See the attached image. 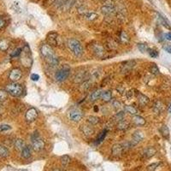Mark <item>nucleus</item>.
<instances>
[{
    "instance_id": "nucleus-47",
    "label": "nucleus",
    "mask_w": 171,
    "mask_h": 171,
    "mask_svg": "<svg viewBox=\"0 0 171 171\" xmlns=\"http://www.w3.org/2000/svg\"><path fill=\"white\" fill-rule=\"evenodd\" d=\"M164 49L166 52H168L169 53H170L171 54V46L170 45H166V46H164Z\"/></svg>"
},
{
    "instance_id": "nucleus-7",
    "label": "nucleus",
    "mask_w": 171,
    "mask_h": 171,
    "mask_svg": "<svg viewBox=\"0 0 171 171\" xmlns=\"http://www.w3.org/2000/svg\"><path fill=\"white\" fill-rule=\"evenodd\" d=\"M68 116L70 121L77 122V121H80L82 119L83 114H82V111L78 110V109H72L68 111Z\"/></svg>"
},
{
    "instance_id": "nucleus-22",
    "label": "nucleus",
    "mask_w": 171,
    "mask_h": 171,
    "mask_svg": "<svg viewBox=\"0 0 171 171\" xmlns=\"http://www.w3.org/2000/svg\"><path fill=\"white\" fill-rule=\"evenodd\" d=\"M14 146H15V148L17 150V151H21L24 147H25V142L21 139H17L15 140V143H14Z\"/></svg>"
},
{
    "instance_id": "nucleus-48",
    "label": "nucleus",
    "mask_w": 171,
    "mask_h": 171,
    "mask_svg": "<svg viewBox=\"0 0 171 171\" xmlns=\"http://www.w3.org/2000/svg\"><path fill=\"white\" fill-rule=\"evenodd\" d=\"M110 80H111V79H110L109 77H108V78H105V80H103V82H102L101 86H102V87H104V85H106V84H107V83H108V82L110 81Z\"/></svg>"
},
{
    "instance_id": "nucleus-15",
    "label": "nucleus",
    "mask_w": 171,
    "mask_h": 171,
    "mask_svg": "<svg viewBox=\"0 0 171 171\" xmlns=\"http://www.w3.org/2000/svg\"><path fill=\"white\" fill-rule=\"evenodd\" d=\"M93 52L96 55V57H100V58H104L106 57V52L104 49V47L100 45H95L93 46Z\"/></svg>"
},
{
    "instance_id": "nucleus-6",
    "label": "nucleus",
    "mask_w": 171,
    "mask_h": 171,
    "mask_svg": "<svg viewBox=\"0 0 171 171\" xmlns=\"http://www.w3.org/2000/svg\"><path fill=\"white\" fill-rule=\"evenodd\" d=\"M115 5L113 4V2H110V1H107L105 3V4L101 8V12L105 15H107V16H110V15H112L115 13Z\"/></svg>"
},
{
    "instance_id": "nucleus-44",
    "label": "nucleus",
    "mask_w": 171,
    "mask_h": 171,
    "mask_svg": "<svg viewBox=\"0 0 171 171\" xmlns=\"http://www.w3.org/2000/svg\"><path fill=\"white\" fill-rule=\"evenodd\" d=\"M134 91L133 90H129L127 93H126V97H127V99H131V98H133V95H134V93H133Z\"/></svg>"
},
{
    "instance_id": "nucleus-26",
    "label": "nucleus",
    "mask_w": 171,
    "mask_h": 171,
    "mask_svg": "<svg viewBox=\"0 0 171 171\" xmlns=\"http://www.w3.org/2000/svg\"><path fill=\"white\" fill-rule=\"evenodd\" d=\"M163 110H164V105H163V103L160 102V101H157L155 103V105H154V107H153L154 112L157 113V114H159V113H161L163 111Z\"/></svg>"
},
{
    "instance_id": "nucleus-24",
    "label": "nucleus",
    "mask_w": 171,
    "mask_h": 171,
    "mask_svg": "<svg viewBox=\"0 0 171 171\" xmlns=\"http://www.w3.org/2000/svg\"><path fill=\"white\" fill-rule=\"evenodd\" d=\"M84 17L86 19H87V20H89V21H94V20H96L99 17V15H98L97 13H95L93 11H87L84 15Z\"/></svg>"
},
{
    "instance_id": "nucleus-49",
    "label": "nucleus",
    "mask_w": 171,
    "mask_h": 171,
    "mask_svg": "<svg viewBox=\"0 0 171 171\" xmlns=\"http://www.w3.org/2000/svg\"><path fill=\"white\" fill-rule=\"evenodd\" d=\"M5 25V21L3 18H0V28H2Z\"/></svg>"
},
{
    "instance_id": "nucleus-14",
    "label": "nucleus",
    "mask_w": 171,
    "mask_h": 171,
    "mask_svg": "<svg viewBox=\"0 0 171 171\" xmlns=\"http://www.w3.org/2000/svg\"><path fill=\"white\" fill-rule=\"evenodd\" d=\"M38 115H39L38 114V111H37V110L35 108H30L26 112L25 118H26L27 121L32 122V121H34L36 120V118L38 117Z\"/></svg>"
},
{
    "instance_id": "nucleus-2",
    "label": "nucleus",
    "mask_w": 171,
    "mask_h": 171,
    "mask_svg": "<svg viewBox=\"0 0 171 171\" xmlns=\"http://www.w3.org/2000/svg\"><path fill=\"white\" fill-rule=\"evenodd\" d=\"M68 48L69 51L75 56V57H80L83 54L84 49L81 45V43L75 40V39H69L67 43Z\"/></svg>"
},
{
    "instance_id": "nucleus-1",
    "label": "nucleus",
    "mask_w": 171,
    "mask_h": 171,
    "mask_svg": "<svg viewBox=\"0 0 171 171\" xmlns=\"http://www.w3.org/2000/svg\"><path fill=\"white\" fill-rule=\"evenodd\" d=\"M40 52L44 59L51 66H57L59 63V60L56 56L54 51L49 45H42L40 47Z\"/></svg>"
},
{
    "instance_id": "nucleus-4",
    "label": "nucleus",
    "mask_w": 171,
    "mask_h": 171,
    "mask_svg": "<svg viewBox=\"0 0 171 171\" xmlns=\"http://www.w3.org/2000/svg\"><path fill=\"white\" fill-rule=\"evenodd\" d=\"M75 3V0H54V5L61 10H68Z\"/></svg>"
},
{
    "instance_id": "nucleus-41",
    "label": "nucleus",
    "mask_w": 171,
    "mask_h": 171,
    "mask_svg": "<svg viewBox=\"0 0 171 171\" xmlns=\"http://www.w3.org/2000/svg\"><path fill=\"white\" fill-rule=\"evenodd\" d=\"M112 105H113L115 109H116V110H119V109L121 108V103L120 101H118V100H114Z\"/></svg>"
},
{
    "instance_id": "nucleus-45",
    "label": "nucleus",
    "mask_w": 171,
    "mask_h": 171,
    "mask_svg": "<svg viewBox=\"0 0 171 171\" xmlns=\"http://www.w3.org/2000/svg\"><path fill=\"white\" fill-rule=\"evenodd\" d=\"M31 79H32L34 81H38L39 79H40V75L37 74H33L31 75Z\"/></svg>"
},
{
    "instance_id": "nucleus-25",
    "label": "nucleus",
    "mask_w": 171,
    "mask_h": 171,
    "mask_svg": "<svg viewBox=\"0 0 171 171\" xmlns=\"http://www.w3.org/2000/svg\"><path fill=\"white\" fill-rule=\"evenodd\" d=\"M101 95H102V92L100 90H97L95 92H93L91 95H90V101L92 102H94L96 100H98L99 99L101 98Z\"/></svg>"
},
{
    "instance_id": "nucleus-20",
    "label": "nucleus",
    "mask_w": 171,
    "mask_h": 171,
    "mask_svg": "<svg viewBox=\"0 0 171 171\" xmlns=\"http://www.w3.org/2000/svg\"><path fill=\"white\" fill-rule=\"evenodd\" d=\"M9 41L6 39H3L0 40V51L2 52H6L9 48Z\"/></svg>"
},
{
    "instance_id": "nucleus-38",
    "label": "nucleus",
    "mask_w": 171,
    "mask_h": 171,
    "mask_svg": "<svg viewBox=\"0 0 171 171\" xmlns=\"http://www.w3.org/2000/svg\"><path fill=\"white\" fill-rule=\"evenodd\" d=\"M107 132H108V131H107V129H105V130H104V131L101 133V134L99 135V139H97V140H98V141H97L98 143H100V142H102V141L104 140V139H105V136H106Z\"/></svg>"
},
{
    "instance_id": "nucleus-37",
    "label": "nucleus",
    "mask_w": 171,
    "mask_h": 171,
    "mask_svg": "<svg viewBox=\"0 0 171 171\" xmlns=\"http://www.w3.org/2000/svg\"><path fill=\"white\" fill-rule=\"evenodd\" d=\"M138 48H139V50L142 53H144V52H147V51H148V49H149L146 44H139V45H138Z\"/></svg>"
},
{
    "instance_id": "nucleus-23",
    "label": "nucleus",
    "mask_w": 171,
    "mask_h": 171,
    "mask_svg": "<svg viewBox=\"0 0 171 171\" xmlns=\"http://www.w3.org/2000/svg\"><path fill=\"white\" fill-rule=\"evenodd\" d=\"M21 157L25 159H27L31 157V148L27 146H25V147L21 150Z\"/></svg>"
},
{
    "instance_id": "nucleus-43",
    "label": "nucleus",
    "mask_w": 171,
    "mask_h": 171,
    "mask_svg": "<svg viewBox=\"0 0 171 171\" xmlns=\"http://www.w3.org/2000/svg\"><path fill=\"white\" fill-rule=\"evenodd\" d=\"M11 127L9 125H6V124H3L0 126V132H3V131H7V130H9Z\"/></svg>"
},
{
    "instance_id": "nucleus-19",
    "label": "nucleus",
    "mask_w": 171,
    "mask_h": 171,
    "mask_svg": "<svg viewBox=\"0 0 171 171\" xmlns=\"http://www.w3.org/2000/svg\"><path fill=\"white\" fill-rule=\"evenodd\" d=\"M133 122L137 126H144L146 124V120L140 115H134L133 117Z\"/></svg>"
},
{
    "instance_id": "nucleus-13",
    "label": "nucleus",
    "mask_w": 171,
    "mask_h": 171,
    "mask_svg": "<svg viewBox=\"0 0 171 171\" xmlns=\"http://www.w3.org/2000/svg\"><path fill=\"white\" fill-rule=\"evenodd\" d=\"M21 75H22L21 70L20 68H14V69H12L10 71L9 78V80L12 82H16V81H18L21 78Z\"/></svg>"
},
{
    "instance_id": "nucleus-30",
    "label": "nucleus",
    "mask_w": 171,
    "mask_h": 171,
    "mask_svg": "<svg viewBox=\"0 0 171 171\" xmlns=\"http://www.w3.org/2000/svg\"><path fill=\"white\" fill-rule=\"evenodd\" d=\"M124 111L131 115L137 114V110L133 106H131V105H125L124 106Z\"/></svg>"
},
{
    "instance_id": "nucleus-50",
    "label": "nucleus",
    "mask_w": 171,
    "mask_h": 171,
    "mask_svg": "<svg viewBox=\"0 0 171 171\" xmlns=\"http://www.w3.org/2000/svg\"><path fill=\"white\" fill-rule=\"evenodd\" d=\"M116 90H117V92L120 93L121 94H122V93H124V89H123L122 87H118L116 88Z\"/></svg>"
},
{
    "instance_id": "nucleus-8",
    "label": "nucleus",
    "mask_w": 171,
    "mask_h": 171,
    "mask_svg": "<svg viewBox=\"0 0 171 171\" xmlns=\"http://www.w3.org/2000/svg\"><path fill=\"white\" fill-rule=\"evenodd\" d=\"M70 74V69L68 68H62L57 71L55 74V79L57 81H63L65 80Z\"/></svg>"
},
{
    "instance_id": "nucleus-42",
    "label": "nucleus",
    "mask_w": 171,
    "mask_h": 171,
    "mask_svg": "<svg viewBox=\"0 0 171 171\" xmlns=\"http://www.w3.org/2000/svg\"><path fill=\"white\" fill-rule=\"evenodd\" d=\"M159 165V164L158 163H156V164H151V165H149L148 167H147V170L148 171H154L156 170V168L158 167Z\"/></svg>"
},
{
    "instance_id": "nucleus-5",
    "label": "nucleus",
    "mask_w": 171,
    "mask_h": 171,
    "mask_svg": "<svg viewBox=\"0 0 171 171\" xmlns=\"http://www.w3.org/2000/svg\"><path fill=\"white\" fill-rule=\"evenodd\" d=\"M47 42L49 46H59L62 44V38L55 32H52L47 35Z\"/></svg>"
},
{
    "instance_id": "nucleus-10",
    "label": "nucleus",
    "mask_w": 171,
    "mask_h": 171,
    "mask_svg": "<svg viewBox=\"0 0 171 171\" xmlns=\"http://www.w3.org/2000/svg\"><path fill=\"white\" fill-rule=\"evenodd\" d=\"M136 65V62L134 60H129V61H126L125 62H123L121 66V72L125 74V73H128L131 69H133Z\"/></svg>"
},
{
    "instance_id": "nucleus-33",
    "label": "nucleus",
    "mask_w": 171,
    "mask_h": 171,
    "mask_svg": "<svg viewBox=\"0 0 171 171\" xmlns=\"http://www.w3.org/2000/svg\"><path fill=\"white\" fill-rule=\"evenodd\" d=\"M69 162H70V158H69V156L64 155V156H62V157L61 158V164H62V165L63 167L67 166V165L69 164Z\"/></svg>"
},
{
    "instance_id": "nucleus-32",
    "label": "nucleus",
    "mask_w": 171,
    "mask_h": 171,
    "mask_svg": "<svg viewBox=\"0 0 171 171\" xmlns=\"http://www.w3.org/2000/svg\"><path fill=\"white\" fill-rule=\"evenodd\" d=\"M149 71L152 74H154V75H158V74H159V68H158V67L156 65V64H152L151 65V67H150V68H149Z\"/></svg>"
},
{
    "instance_id": "nucleus-36",
    "label": "nucleus",
    "mask_w": 171,
    "mask_h": 171,
    "mask_svg": "<svg viewBox=\"0 0 171 171\" xmlns=\"http://www.w3.org/2000/svg\"><path fill=\"white\" fill-rule=\"evenodd\" d=\"M158 19H159V21L166 27V28H168V29H170L171 27H170V26L168 24V22H167V21L161 15H158Z\"/></svg>"
},
{
    "instance_id": "nucleus-46",
    "label": "nucleus",
    "mask_w": 171,
    "mask_h": 171,
    "mask_svg": "<svg viewBox=\"0 0 171 171\" xmlns=\"http://www.w3.org/2000/svg\"><path fill=\"white\" fill-rule=\"evenodd\" d=\"M128 39H127V35H126V34L125 33H121V40L124 43V42H126L127 40Z\"/></svg>"
},
{
    "instance_id": "nucleus-35",
    "label": "nucleus",
    "mask_w": 171,
    "mask_h": 171,
    "mask_svg": "<svg viewBox=\"0 0 171 171\" xmlns=\"http://www.w3.org/2000/svg\"><path fill=\"white\" fill-rule=\"evenodd\" d=\"M8 93L7 91L5 90H0V103H3L7 99H8Z\"/></svg>"
},
{
    "instance_id": "nucleus-53",
    "label": "nucleus",
    "mask_w": 171,
    "mask_h": 171,
    "mask_svg": "<svg viewBox=\"0 0 171 171\" xmlns=\"http://www.w3.org/2000/svg\"><path fill=\"white\" fill-rule=\"evenodd\" d=\"M169 112H170V113H171V105H170V107H169Z\"/></svg>"
},
{
    "instance_id": "nucleus-28",
    "label": "nucleus",
    "mask_w": 171,
    "mask_h": 171,
    "mask_svg": "<svg viewBox=\"0 0 171 171\" xmlns=\"http://www.w3.org/2000/svg\"><path fill=\"white\" fill-rule=\"evenodd\" d=\"M124 117H125V113H124V111H120V112H118V113H116V114L115 115L112 119H113L114 121H116V122L118 123L119 121H122V120L124 119Z\"/></svg>"
},
{
    "instance_id": "nucleus-12",
    "label": "nucleus",
    "mask_w": 171,
    "mask_h": 171,
    "mask_svg": "<svg viewBox=\"0 0 171 171\" xmlns=\"http://www.w3.org/2000/svg\"><path fill=\"white\" fill-rule=\"evenodd\" d=\"M80 130L87 137L92 136L94 133V128L92 127V125L90 123L89 124H82L80 127Z\"/></svg>"
},
{
    "instance_id": "nucleus-34",
    "label": "nucleus",
    "mask_w": 171,
    "mask_h": 171,
    "mask_svg": "<svg viewBox=\"0 0 171 171\" xmlns=\"http://www.w3.org/2000/svg\"><path fill=\"white\" fill-rule=\"evenodd\" d=\"M9 156V150L3 146H0V157L1 158H7Z\"/></svg>"
},
{
    "instance_id": "nucleus-39",
    "label": "nucleus",
    "mask_w": 171,
    "mask_h": 171,
    "mask_svg": "<svg viewBox=\"0 0 171 171\" xmlns=\"http://www.w3.org/2000/svg\"><path fill=\"white\" fill-rule=\"evenodd\" d=\"M21 52H22V49H21V48H17V49H15V50L11 53V55H10V56H11L12 57H18L19 55H21Z\"/></svg>"
},
{
    "instance_id": "nucleus-54",
    "label": "nucleus",
    "mask_w": 171,
    "mask_h": 171,
    "mask_svg": "<svg viewBox=\"0 0 171 171\" xmlns=\"http://www.w3.org/2000/svg\"><path fill=\"white\" fill-rule=\"evenodd\" d=\"M53 171H61V170H53Z\"/></svg>"
},
{
    "instance_id": "nucleus-31",
    "label": "nucleus",
    "mask_w": 171,
    "mask_h": 171,
    "mask_svg": "<svg viewBox=\"0 0 171 171\" xmlns=\"http://www.w3.org/2000/svg\"><path fill=\"white\" fill-rule=\"evenodd\" d=\"M87 122L90 123L91 125H96L97 123L99 122V118L97 117V116H94V115L88 116V118H87Z\"/></svg>"
},
{
    "instance_id": "nucleus-17",
    "label": "nucleus",
    "mask_w": 171,
    "mask_h": 171,
    "mask_svg": "<svg viewBox=\"0 0 171 171\" xmlns=\"http://www.w3.org/2000/svg\"><path fill=\"white\" fill-rule=\"evenodd\" d=\"M156 152H157V151H156V149L154 147H148V148H146L144 151L143 157L145 158H150L153 157L156 154Z\"/></svg>"
},
{
    "instance_id": "nucleus-51",
    "label": "nucleus",
    "mask_w": 171,
    "mask_h": 171,
    "mask_svg": "<svg viewBox=\"0 0 171 171\" xmlns=\"http://www.w3.org/2000/svg\"><path fill=\"white\" fill-rule=\"evenodd\" d=\"M165 38L168 40H171V33H168L165 34Z\"/></svg>"
},
{
    "instance_id": "nucleus-27",
    "label": "nucleus",
    "mask_w": 171,
    "mask_h": 171,
    "mask_svg": "<svg viewBox=\"0 0 171 171\" xmlns=\"http://www.w3.org/2000/svg\"><path fill=\"white\" fill-rule=\"evenodd\" d=\"M128 127H129V122L124 119L117 123V129H119V130H125V129L128 128Z\"/></svg>"
},
{
    "instance_id": "nucleus-21",
    "label": "nucleus",
    "mask_w": 171,
    "mask_h": 171,
    "mask_svg": "<svg viewBox=\"0 0 171 171\" xmlns=\"http://www.w3.org/2000/svg\"><path fill=\"white\" fill-rule=\"evenodd\" d=\"M111 97H112V93L110 90L102 93V95H101V99H102V100L104 102H109V101H111Z\"/></svg>"
},
{
    "instance_id": "nucleus-11",
    "label": "nucleus",
    "mask_w": 171,
    "mask_h": 171,
    "mask_svg": "<svg viewBox=\"0 0 171 171\" xmlns=\"http://www.w3.org/2000/svg\"><path fill=\"white\" fill-rule=\"evenodd\" d=\"M143 139H144V134H143V133H142L141 131H135V132L133 133V136H132V139H131V141H130L132 147L134 146H136V145H138L139 142H141Z\"/></svg>"
},
{
    "instance_id": "nucleus-40",
    "label": "nucleus",
    "mask_w": 171,
    "mask_h": 171,
    "mask_svg": "<svg viewBox=\"0 0 171 171\" xmlns=\"http://www.w3.org/2000/svg\"><path fill=\"white\" fill-rule=\"evenodd\" d=\"M148 53H149V55L151 56L152 57H158V52H157V51H155V50H152V49H148Z\"/></svg>"
},
{
    "instance_id": "nucleus-18",
    "label": "nucleus",
    "mask_w": 171,
    "mask_h": 171,
    "mask_svg": "<svg viewBox=\"0 0 171 171\" xmlns=\"http://www.w3.org/2000/svg\"><path fill=\"white\" fill-rule=\"evenodd\" d=\"M137 98H138V101H139V105H147L149 103L148 97H146V95L142 94L141 93H138Z\"/></svg>"
},
{
    "instance_id": "nucleus-16",
    "label": "nucleus",
    "mask_w": 171,
    "mask_h": 171,
    "mask_svg": "<svg viewBox=\"0 0 171 171\" xmlns=\"http://www.w3.org/2000/svg\"><path fill=\"white\" fill-rule=\"evenodd\" d=\"M88 78L87 77L86 72H80V73L76 74V75L74 76V83H82L83 81H85Z\"/></svg>"
},
{
    "instance_id": "nucleus-3",
    "label": "nucleus",
    "mask_w": 171,
    "mask_h": 171,
    "mask_svg": "<svg viewBox=\"0 0 171 171\" xmlns=\"http://www.w3.org/2000/svg\"><path fill=\"white\" fill-rule=\"evenodd\" d=\"M5 90L7 91L9 94H10L13 97H19L22 94V92H23V88L21 85L16 82H12V83L8 84L5 87Z\"/></svg>"
},
{
    "instance_id": "nucleus-52",
    "label": "nucleus",
    "mask_w": 171,
    "mask_h": 171,
    "mask_svg": "<svg viewBox=\"0 0 171 171\" xmlns=\"http://www.w3.org/2000/svg\"><path fill=\"white\" fill-rule=\"evenodd\" d=\"M94 111H99V108L97 107V106H95V108H94Z\"/></svg>"
},
{
    "instance_id": "nucleus-9",
    "label": "nucleus",
    "mask_w": 171,
    "mask_h": 171,
    "mask_svg": "<svg viewBox=\"0 0 171 171\" xmlns=\"http://www.w3.org/2000/svg\"><path fill=\"white\" fill-rule=\"evenodd\" d=\"M32 148L35 152H40L45 148V142L40 137L32 139Z\"/></svg>"
},
{
    "instance_id": "nucleus-29",
    "label": "nucleus",
    "mask_w": 171,
    "mask_h": 171,
    "mask_svg": "<svg viewBox=\"0 0 171 171\" xmlns=\"http://www.w3.org/2000/svg\"><path fill=\"white\" fill-rule=\"evenodd\" d=\"M160 133H161V134L164 137V138H166V139H169V137H170V130H169V128H168V127L167 126H163L161 128H160Z\"/></svg>"
}]
</instances>
